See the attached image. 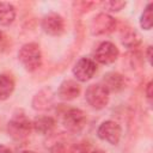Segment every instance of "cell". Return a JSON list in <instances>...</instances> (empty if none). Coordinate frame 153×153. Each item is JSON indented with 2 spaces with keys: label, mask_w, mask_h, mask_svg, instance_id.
<instances>
[{
  "label": "cell",
  "mask_w": 153,
  "mask_h": 153,
  "mask_svg": "<svg viewBox=\"0 0 153 153\" xmlns=\"http://www.w3.org/2000/svg\"><path fill=\"white\" fill-rule=\"evenodd\" d=\"M19 153H36V152H33V151H22Z\"/></svg>",
  "instance_id": "obj_23"
},
{
  "label": "cell",
  "mask_w": 153,
  "mask_h": 153,
  "mask_svg": "<svg viewBox=\"0 0 153 153\" xmlns=\"http://www.w3.org/2000/svg\"><path fill=\"white\" fill-rule=\"evenodd\" d=\"M146 94H147V99L151 102V99H152V82H151V81L147 84V87H146Z\"/></svg>",
  "instance_id": "obj_19"
},
{
  "label": "cell",
  "mask_w": 153,
  "mask_h": 153,
  "mask_svg": "<svg viewBox=\"0 0 153 153\" xmlns=\"http://www.w3.org/2000/svg\"><path fill=\"white\" fill-rule=\"evenodd\" d=\"M121 42L123 45H126L127 48H136L140 42V35L136 32V30H134L133 27H126L122 30L121 32Z\"/></svg>",
  "instance_id": "obj_14"
},
{
  "label": "cell",
  "mask_w": 153,
  "mask_h": 153,
  "mask_svg": "<svg viewBox=\"0 0 153 153\" xmlns=\"http://www.w3.org/2000/svg\"><path fill=\"white\" fill-rule=\"evenodd\" d=\"M62 122L67 130L72 133H79L86 124V115L78 108H69L63 114Z\"/></svg>",
  "instance_id": "obj_4"
},
{
  "label": "cell",
  "mask_w": 153,
  "mask_h": 153,
  "mask_svg": "<svg viewBox=\"0 0 153 153\" xmlns=\"http://www.w3.org/2000/svg\"><path fill=\"white\" fill-rule=\"evenodd\" d=\"M97 135L103 141H106L111 145H117L121 140L122 129L117 122L109 120V121H104L98 127Z\"/></svg>",
  "instance_id": "obj_5"
},
{
  "label": "cell",
  "mask_w": 153,
  "mask_h": 153,
  "mask_svg": "<svg viewBox=\"0 0 153 153\" xmlns=\"http://www.w3.org/2000/svg\"><path fill=\"white\" fill-rule=\"evenodd\" d=\"M55 128V120L50 116H39L32 122V129L39 134H49Z\"/></svg>",
  "instance_id": "obj_12"
},
{
  "label": "cell",
  "mask_w": 153,
  "mask_h": 153,
  "mask_svg": "<svg viewBox=\"0 0 153 153\" xmlns=\"http://www.w3.org/2000/svg\"><path fill=\"white\" fill-rule=\"evenodd\" d=\"M140 25L145 30H151L153 25V2L147 4L145 7L141 18H140Z\"/></svg>",
  "instance_id": "obj_17"
},
{
  "label": "cell",
  "mask_w": 153,
  "mask_h": 153,
  "mask_svg": "<svg viewBox=\"0 0 153 153\" xmlns=\"http://www.w3.org/2000/svg\"><path fill=\"white\" fill-rule=\"evenodd\" d=\"M102 85L110 92H120L126 87V78L117 72H109L104 75Z\"/></svg>",
  "instance_id": "obj_10"
},
{
  "label": "cell",
  "mask_w": 153,
  "mask_h": 153,
  "mask_svg": "<svg viewBox=\"0 0 153 153\" xmlns=\"http://www.w3.org/2000/svg\"><path fill=\"white\" fill-rule=\"evenodd\" d=\"M0 153H12V151L5 145H0Z\"/></svg>",
  "instance_id": "obj_20"
},
{
  "label": "cell",
  "mask_w": 153,
  "mask_h": 153,
  "mask_svg": "<svg viewBox=\"0 0 153 153\" xmlns=\"http://www.w3.org/2000/svg\"><path fill=\"white\" fill-rule=\"evenodd\" d=\"M16 19V8L10 2L0 1V25L8 26Z\"/></svg>",
  "instance_id": "obj_13"
},
{
  "label": "cell",
  "mask_w": 153,
  "mask_h": 153,
  "mask_svg": "<svg viewBox=\"0 0 153 153\" xmlns=\"http://www.w3.org/2000/svg\"><path fill=\"white\" fill-rule=\"evenodd\" d=\"M109 94V91L102 84H92L86 88L85 98L88 105H91L93 109L100 110L108 105L110 98Z\"/></svg>",
  "instance_id": "obj_3"
},
{
  "label": "cell",
  "mask_w": 153,
  "mask_h": 153,
  "mask_svg": "<svg viewBox=\"0 0 153 153\" xmlns=\"http://www.w3.org/2000/svg\"><path fill=\"white\" fill-rule=\"evenodd\" d=\"M116 27V19L109 16L108 13L97 14L91 22V32L92 35H105L110 33Z\"/></svg>",
  "instance_id": "obj_6"
},
{
  "label": "cell",
  "mask_w": 153,
  "mask_h": 153,
  "mask_svg": "<svg viewBox=\"0 0 153 153\" xmlns=\"http://www.w3.org/2000/svg\"><path fill=\"white\" fill-rule=\"evenodd\" d=\"M32 104L37 110H48L53 104V97L49 91H41L35 96Z\"/></svg>",
  "instance_id": "obj_16"
},
{
  "label": "cell",
  "mask_w": 153,
  "mask_h": 153,
  "mask_svg": "<svg viewBox=\"0 0 153 153\" xmlns=\"http://www.w3.org/2000/svg\"><path fill=\"white\" fill-rule=\"evenodd\" d=\"M4 39H5V36H4V33L0 31V45L2 44V42H4Z\"/></svg>",
  "instance_id": "obj_22"
},
{
  "label": "cell",
  "mask_w": 153,
  "mask_h": 153,
  "mask_svg": "<svg viewBox=\"0 0 153 153\" xmlns=\"http://www.w3.org/2000/svg\"><path fill=\"white\" fill-rule=\"evenodd\" d=\"M151 51H152V47H148L147 48V60L149 63H151Z\"/></svg>",
  "instance_id": "obj_21"
},
{
  "label": "cell",
  "mask_w": 153,
  "mask_h": 153,
  "mask_svg": "<svg viewBox=\"0 0 153 153\" xmlns=\"http://www.w3.org/2000/svg\"><path fill=\"white\" fill-rule=\"evenodd\" d=\"M32 130V122L24 114H16L7 124V133L14 140L26 139Z\"/></svg>",
  "instance_id": "obj_2"
},
{
  "label": "cell",
  "mask_w": 153,
  "mask_h": 153,
  "mask_svg": "<svg viewBox=\"0 0 153 153\" xmlns=\"http://www.w3.org/2000/svg\"><path fill=\"white\" fill-rule=\"evenodd\" d=\"M42 29L50 36H60L65 32V20L57 13H48L42 19Z\"/></svg>",
  "instance_id": "obj_9"
},
{
  "label": "cell",
  "mask_w": 153,
  "mask_h": 153,
  "mask_svg": "<svg viewBox=\"0 0 153 153\" xmlns=\"http://www.w3.org/2000/svg\"><path fill=\"white\" fill-rule=\"evenodd\" d=\"M18 59L26 71L33 72L38 69L42 65V53L39 45L33 42L24 44L18 53Z\"/></svg>",
  "instance_id": "obj_1"
},
{
  "label": "cell",
  "mask_w": 153,
  "mask_h": 153,
  "mask_svg": "<svg viewBox=\"0 0 153 153\" xmlns=\"http://www.w3.org/2000/svg\"><path fill=\"white\" fill-rule=\"evenodd\" d=\"M97 65L90 57H81L73 67V74L79 81H88L96 73Z\"/></svg>",
  "instance_id": "obj_8"
},
{
  "label": "cell",
  "mask_w": 153,
  "mask_h": 153,
  "mask_svg": "<svg viewBox=\"0 0 153 153\" xmlns=\"http://www.w3.org/2000/svg\"><path fill=\"white\" fill-rule=\"evenodd\" d=\"M91 153H105V152H103V151H93Z\"/></svg>",
  "instance_id": "obj_24"
},
{
  "label": "cell",
  "mask_w": 153,
  "mask_h": 153,
  "mask_svg": "<svg viewBox=\"0 0 153 153\" xmlns=\"http://www.w3.org/2000/svg\"><path fill=\"white\" fill-rule=\"evenodd\" d=\"M14 90V80L8 74L0 75V100L7 99Z\"/></svg>",
  "instance_id": "obj_15"
},
{
  "label": "cell",
  "mask_w": 153,
  "mask_h": 153,
  "mask_svg": "<svg viewBox=\"0 0 153 153\" xmlns=\"http://www.w3.org/2000/svg\"><path fill=\"white\" fill-rule=\"evenodd\" d=\"M103 6L105 10H108L110 12H118L126 6V2L124 1H117V0H110V1L103 2Z\"/></svg>",
  "instance_id": "obj_18"
},
{
  "label": "cell",
  "mask_w": 153,
  "mask_h": 153,
  "mask_svg": "<svg viewBox=\"0 0 153 153\" xmlns=\"http://www.w3.org/2000/svg\"><path fill=\"white\" fill-rule=\"evenodd\" d=\"M81 92L80 85L74 80H65L57 91V96L62 100H72L76 98Z\"/></svg>",
  "instance_id": "obj_11"
},
{
  "label": "cell",
  "mask_w": 153,
  "mask_h": 153,
  "mask_svg": "<svg viewBox=\"0 0 153 153\" xmlns=\"http://www.w3.org/2000/svg\"><path fill=\"white\" fill-rule=\"evenodd\" d=\"M120 51L117 47L111 42H102L94 50V59L102 65H110L117 60Z\"/></svg>",
  "instance_id": "obj_7"
}]
</instances>
